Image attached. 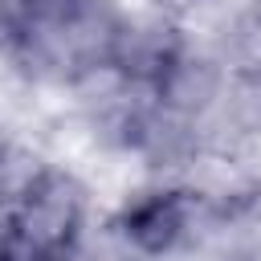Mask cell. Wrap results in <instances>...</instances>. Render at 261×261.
<instances>
[{"instance_id":"obj_1","label":"cell","mask_w":261,"mask_h":261,"mask_svg":"<svg viewBox=\"0 0 261 261\" xmlns=\"http://www.w3.org/2000/svg\"><path fill=\"white\" fill-rule=\"evenodd\" d=\"M122 29L110 0H0V49L37 82H82L114 65Z\"/></svg>"},{"instance_id":"obj_2","label":"cell","mask_w":261,"mask_h":261,"mask_svg":"<svg viewBox=\"0 0 261 261\" xmlns=\"http://www.w3.org/2000/svg\"><path fill=\"white\" fill-rule=\"evenodd\" d=\"M86 220L82 188L61 171H33L0 224V261H69Z\"/></svg>"},{"instance_id":"obj_3","label":"cell","mask_w":261,"mask_h":261,"mask_svg":"<svg viewBox=\"0 0 261 261\" xmlns=\"http://www.w3.org/2000/svg\"><path fill=\"white\" fill-rule=\"evenodd\" d=\"M196 216H200L196 196H188V192H155V196L139 200L135 208H126L122 232L143 253H171L175 245H184L192 237Z\"/></svg>"},{"instance_id":"obj_4","label":"cell","mask_w":261,"mask_h":261,"mask_svg":"<svg viewBox=\"0 0 261 261\" xmlns=\"http://www.w3.org/2000/svg\"><path fill=\"white\" fill-rule=\"evenodd\" d=\"M228 41H232L237 61H245V65H261V0H253L249 8L237 12Z\"/></svg>"},{"instance_id":"obj_5","label":"cell","mask_w":261,"mask_h":261,"mask_svg":"<svg viewBox=\"0 0 261 261\" xmlns=\"http://www.w3.org/2000/svg\"><path fill=\"white\" fill-rule=\"evenodd\" d=\"M196 4H204V0H159V8H167V12H175V16H179V12H192Z\"/></svg>"}]
</instances>
